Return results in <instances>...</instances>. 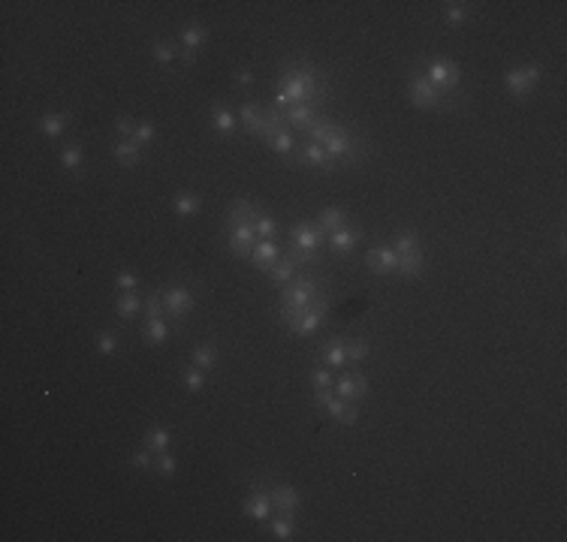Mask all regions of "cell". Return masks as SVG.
<instances>
[{
	"instance_id": "c3c4849f",
	"label": "cell",
	"mask_w": 567,
	"mask_h": 542,
	"mask_svg": "<svg viewBox=\"0 0 567 542\" xmlns=\"http://www.w3.org/2000/svg\"><path fill=\"white\" fill-rule=\"evenodd\" d=\"M335 422H341L344 428H353V425L359 422V404H357V401H347L344 410L335 416Z\"/></svg>"
},
{
	"instance_id": "e0dca14e",
	"label": "cell",
	"mask_w": 567,
	"mask_h": 542,
	"mask_svg": "<svg viewBox=\"0 0 567 542\" xmlns=\"http://www.w3.org/2000/svg\"><path fill=\"white\" fill-rule=\"evenodd\" d=\"M112 157H115L121 166L133 169V166H139L142 160H145V151H142L136 142H130V139H121V142L112 145Z\"/></svg>"
},
{
	"instance_id": "52a82bcc",
	"label": "cell",
	"mask_w": 567,
	"mask_h": 542,
	"mask_svg": "<svg viewBox=\"0 0 567 542\" xmlns=\"http://www.w3.org/2000/svg\"><path fill=\"white\" fill-rule=\"evenodd\" d=\"M459 75H462V70H459V64H453V60H435L432 66H429V73H426V79L432 82V85L441 90L444 97L450 100V90H456L459 88Z\"/></svg>"
},
{
	"instance_id": "6da1fadb",
	"label": "cell",
	"mask_w": 567,
	"mask_h": 542,
	"mask_svg": "<svg viewBox=\"0 0 567 542\" xmlns=\"http://www.w3.org/2000/svg\"><path fill=\"white\" fill-rule=\"evenodd\" d=\"M326 90L329 85L314 73V66H287L281 73V79H278V94L272 100V106L281 112L293 109V106H305V103L320 106L326 100Z\"/></svg>"
},
{
	"instance_id": "9c48e42d",
	"label": "cell",
	"mask_w": 567,
	"mask_h": 542,
	"mask_svg": "<svg viewBox=\"0 0 567 542\" xmlns=\"http://www.w3.org/2000/svg\"><path fill=\"white\" fill-rule=\"evenodd\" d=\"M323 151L329 154V160H341V163H357V145H353V136L350 130L341 127L335 136H329L326 142H323Z\"/></svg>"
},
{
	"instance_id": "e575fe53",
	"label": "cell",
	"mask_w": 567,
	"mask_h": 542,
	"mask_svg": "<svg viewBox=\"0 0 567 542\" xmlns=\"http://www.w3.org/2000/svg\"><path fill=\"white\" fill-rule=\"evenodd\" d=\"M60 166L70 172H75L82 166V145L79 142H67L64 148H60Z\"/></svg>"
},
{
	"instance_id": "b9f144b4",
	"label": "cell",
	"mask_w": 567,
	"mask_h": 542,
	"mask_svg": "<svg viewBox=\"0 0 567 542\" xmlns=\"http://www.w3.org/2000/svg\"><path fill=\"white\" fill-rule=\"evenodd\" d=\"M420 247V238L413 232H398L396 235V241H392V250H396L398 256L402 254H411V250H417Z\"/></svg>"
},
{
	"instance_id": "f907efd6",
	"label": "cell",
	"mask_w": 567,
	"mask_h": 542,
	"mask_svg": "<svg viewBox=\"0 0 567 542\" xmlns=\"http://www.w3.org/2000/svg\"><path fill=\"white\" fill-rule=\"evenodd\" d=\"M332 383H335V377H332V368H326V365H320V368L311 371V386L314 389H332Z\"/></svg>"
},
{
	"instance_id": "277c9868",
	"label": "cell",
	"mask_w": 567,
	"mask_h": 542,
	"mask_svg": "<svg viewBox=\"0 0 567 542\" xmlns=\"http://www.w3.org/2000/svg\"><path fill=\"white\" fill-rule=\"evenodd\" d=\"M326 238H329V232L317 223V220H299V223L293 226L290 244H296L299 250H305L308 256H314L317 262H320V250H323V244H326Z\"/></svg>"
},
{
	"instance_id": "5b68a950",
	"label": "cell",
	"mask_w": 567,
	"mask_h": 542,
	"mask_svg": "<svg viewBox=\"0 0 567 542\" xmlns=\"http://www.w3.org/2000/svg\"><path fill=\"white\" fill-rule=\"evenodd\" d=\"M326 314H329V299L320 293V295H317V299L311 301V308H308V310H302V314H299L296 319H293V323L287 325V328H290L293 334H299V338H308V334H314L317 328L323 325V319H326Z\"/></svg>"
},
{
	"instance_id": "83f0119b",
	"label": "cell",
	"mask_w": 567,
	"mask_h": 542,
	"mask_svg": "<svg viewBox=\"0 0 567 542\" xmlns=\"http://www.w3.org/2000/svg\"><path fill=\"white\" fill-rule=\"evenodd\" d=\"M169 443H172V434L166 431L163 425H154V428H148V431H145V446H148L154 455L169 452Z\"/></svg>"
},
{
	"instance_id": "836d02e7",
	"label": "cell",
	"mask_w": 567,
	"mask_h": 542,
	"mask_svg": "<svg viewBox=\"0 0 567 542\" xmlns=\"http://www.w3.org/2000/svg\"><path fill=\"white\" fill-rule=\"evenodd\" d=\"M181 383H184L187 392H202L206 389V371L202 368H196V365H191V368H184L181 371Z\"/></svg>"
},
{
	"instance_id": "f5cc1de1",
	"label": "cell",
	"mask_w": 567,
	"mask_h": 542,
	"mask_svg": "<svg viewBox=\"0 0 567 542\" xmlns=\"http://www.w3.org/2000/svg\"><path fill=\"white\" fill-rule=\"evenodd\" d=\"M145 317H163V299H160V293L145 295Z\"/></svg>"
},
{
	"instance_id": "1f68e13d",
	"label": "cell",
	"mask_w": 567,
	"mask_h": 542,
	"mask_svg": "<svg viewBox=\"0 0 567 542\" xmlns=\"http://www.w3.org/2000/svg\"><path fill=\"white\" fill-rule=\"evenodd\" d=\"M193 365L202 371H211L217 365V347L215 343H200V347H193Z\"/></svg>"
},
{
	"instance_id": "5bb4252c",
	"label": "cell",
	"mask_w": 567,
	"mask_h": 542,
	"mask_svg": "<svg viewBox=\"0 0 567 542\" xmlns=\"http://www.w3.org/2000/svg\"><path fill=\"white\" fill-rule=\"evenodd\" d=\"M260 217V208L251 202V199H236L230 208V214H226V226H254V220Z\"/></svg>"
},
{
	"instance_id": "7bdbcfd3",
	"label": "cell",
	"mask_w": 567,
	"mask_h": 542,
	"mask_svg": "<svg viewBox=\"0 0 567 542\" xmlns=\"http://www.w3.org/2000/svg\"><path fill=\"white\" fill-rule=\"evenodd\" d=\"M284 256L290 259V262L296 265V269H308V265H314V262H317L314 256H308L305 250H299V247H296V244H287V247H284Z\"/></svg>"
},
{
	"instance_id": "db71d44e",
	"label": "cell",
	"mask_w": 567,
	"mask_h": 542,
	"mask_svg": "<svg viewBox=\"0 0 567 542\" xmlns=\"http://www.w3.org/2000/svg\"><path fill=\"white\" fill-rule=\"evenodd\" d=\"M311 398H314L317 407H323V410H326V404H329L332 398H335V392H332V389H314V395H311Z\"/></svg>"
},
{
	"instance_id": "ba28073f",
	"label": "cell",
	"mask_w": 567,
	"mask_h": 542,
	"mask_svg": "<svg viewBox=\"0 0 567 542\" xmlns=\"http://www.w3.org/2000/svg\"><path fill=\"white\" fill-rule=\"evenodd\" d=\"M160 299H163V314L169 317V319H181V317H187L193 310V293L187 286H169V289H163L160 293Z\"/></svg>"
},
{
	"instance_id": "7dc6e473",
	"label": "cell",
	"mask_w": 567,
	"mask_h": 542,
	"mask_svg": "<svg viewBox=\"0 0 567 542\" xmlns=\"http://www.w3.org/2000/svg\"><path fill=\"white\" fill-rule=\"evenodd\" d=\"M118 347H121V341H118L115 332H100V334H97V349H100L103 356L118 353Z\"/></svg>"
},
{
	"instance_id": "ffe728a7",
	"label": "cell",
	"mask_w": 567,
	"mask_h": 542,
	"mask_svg": "<svg viewBox=\"0 0 567 542\" xmlns=\"http://www.w3.org/2000/svg\"><path fill=\"white\" fill-rule=\"evenodd\" d=\"M241 509H245V515L254 518V521H266V518L275 513V509H272V500H269V491H254Z\"/></svg>"
},
{
	"instance_id": "d6a6232c",
	"label": "cell",
	"mask_w": 567,
	"mask_h": 542,
	"mask_svg": "<svg viewBox=\"0 0 567 542\" xmlns=\"http://www.w3.org/2000/svg\"><path fill=\"white\" fill-rule=\"evenodd\" d=\"M269 142V148L275 151V154H281V157H290L293 154V148H296V142H293V133L290 130H278L275 136H272V139H266Z\"/></svg>"
},
{
	"instance_id": "9f6ffc18",
	"label": "cell",
	"mask_w": 567,
	"mask_h": 542,
	"mask_svg": "<svg viewBox=\"0 0 567 542\" xmlns=\"http://www.w3.org/2000/svg\"><path fill=\"white\" fill-rule=\"evenodd\" d=\"M350 377H353V386H357V398L362 401V398H365V395H368V380L362 377L359 371H357V373H350Z\"/></svg>"
},
{
	"instance_id": "7a4b0ae2",
	"label": "cell",
	"mask_w": 567,
	"mask_h": 542,
	"mask_svg": "<svg viewBox=\"0 0 567 542\" xmlns=\"http://www.w3.org/2000/svg\"><path fill=\"white\" fill-rule=\"evenodd\" d=\"M320 295V286H317V280L314 278H296L293 284H287L284 286V293H281V319H284V325H290L293 319H296L302 310H308L311 308V301Z\"/></svg>"
},
{
	"instance_id": "ee69618b",
	"label": "cell",
	"mask_w": 567,
	"mask_h": 542,
	"mask_svg": "<svg viewBox=\"0 0 567 542\" xmlns=\"http://www.w3.org/2000/svg\"><path fill=\"white\" fill-rule=\"evenodd\" d=\"M151 55H154L157 64H163V66H166V64H172V60L178 58V49H172L169 42H160V40H157L154 45H151Z\"/></svg>"
},
{
	"instance_id": "603a6c76",
	"label": "cell",
	"mask_w": 567,
	"mask_h": 542,
	"mask_svg": "<svg viewBox=\"0 0 567 542\" xmlns=\"http://www.w3.org/2000/svg\"><path fill=\"white\" fill-rule=\"evenodd\" d=\"M139 310H145V299H139V293H121L115 299L118 319H133Z\"/></svg>"
},
{
	"instance_id": "681fc988",
	"label": "cell",
	"mask_w": 567,
	"mask_h": 542,
	"mask_svg": "<svg viewBox=\"0 0 567 542\" xmlns=\"http://www.w3.org/2000/svg\"><path fill=\"white\" fill-rule=\"evenodd\" d=\"M130 464L136 470H154V452L145 446V449H136V452L130 455Z\"/></svg>"
},
{
	"instance_id": "60d3db41",
	"label": "cell",
	"mask_w": 567,
	"mask_h": 542,
	"mask_svg": "<svg viewBox=\"0 0 567 542\" xmlns=\"http://www.w3.org/2000/svg\"><path fill=\"white\" fill-rule=\"evenodd\" d=\"M332 389H335L338 398H344V401H357V404H359V398H357V386H353V377H350V373L338 377L335 383H332Z\"/></svg>"
},
{
	"instance_id": "7c38bea8",
	"label": "cell",
	"mask_w": 567,
	"mask_h": 542,
	"mask_svg": "<svg viewBox=\"0 0 567 542\" xmlns=\"http://www.w3.org/2000/svg\"><path fill=\"white\" fill-rule=\"evenodd\" d=\"M256 241L260 238H256L254 226H232L230 229V250L241 259H251V250H254Z\"/></svg>"
},
{
	"instance_id": "bcb514c9",
	"label": "cell",
	"mask_w": 567,
	"mask_h": 542,
	"mask_svg": "<svg viewBox=\"0 0 567 542\" xmlns=\"http://www.w3.org/2000/svg\"><path fill=\"white\" fill-rule=\"evenodd\" d=\"M151 139H154V124H151V121H136V130H133L130 142H136L139 148H145Z\"/></svg>"
},
{
	"instance_id": "cb8c5ba5",
	"label": "cell",
	"mask_w": 567,
	"mask_h": 542,
	"mask_svg": "<svg viewBox=\"0 0 567 542\" xmlns=\"http://www.w3.org/2000/svg\"><path fill=\"white\" fill-rule=\"evenodd\" d=\"M70 124V112H58V114H43L40 121H36V127H40L43 136H49V139H58L60 133L67 130Z\"/></svg>"
},
{
	"instance_id": "f546056e",
	"label": "cell",
	"mask_w": 567,
	"mask_h": 542,
	"mask_svg": "<svg viewBox=\"0 0 567 542\" xmlns=\"http://www.w3.org/2000/svg\"><path fill=\"white\" fill-rule=\"evenodd\" d=\"M206 36H208V30L202 25H184L181 27V49L196 51L202 42H206Z\"/></svg>"
},
{
	"instance_id": "484cf974",
	"label": "cell",
	"mask_w": 567,
	"mask_h": 542,
	"mask_svg": "<svg viewBox=\"0 0 567 542\" xmlns=\"http://www.w3.org/2000/svg\"><path fill=\"white\" fill-rule=\"evenodd\" d=\"M145 341L151 347H160L169 341V323L163 317H145Z\"/></svg>"
},
{
	"instance_id": "f35d334b",
	"label": "cell",
	"mask_w": 567,
	"mask_h": 542,
	"mask_svg": "<svg viewBox=\"0 0 567 542\" xmlns=\"http://www.w3.org/2000/svg\"><path fill=\"white\" fill-rule=\"evenodd\" d=\"M176 470H178V458L176 455H169V452L154 455V473H157V476L172 479V476H176Z\"/></svg>"
},
{
	"instance_id": "8fae6325",
	"label": "cell",
	"mask_w": 567,
	"mask_h": 542,
	"mask_svg": "<svg viewBox=\"0 0 567 542\" xmlns=\"http://www.w3.org/2000/svg\"><path fill=\"white\" fill-rule=\"evenodd\" d=\"M281 256H284V250H281V244H278L275 238H260V241L254 244V250H251V262H254L263 274H266Z\"/></svg>"
},
{
	"instance_id": "ab89813d",
	"label": "cell",
	"mask_w": 567,
	"mask_h": 542,
	"mask_svg": "<svg viewBox=\"0 0 567 542\" xmlns=\"http://www.w3.org/2000/svg\"><path fill=\"white\" fill-rule=\"evenodd\" d=\"M254 232H256V238H275V235H278L275 217H269V214H263V211H260V217L254 220Z\"/></svg>"
},
{
	"instance_id": "2e32d148",
	"label": "cell",
	"mask_w": 567,
	"mask_h": 542,
	"mask_svg": "<svg viewBox=\"0 0 567 542\" xmlns=\"http://www.w3.org/2000/svg\"><path fill=\"white\" fill-rule=\"evenodd\" d=\"M296 160L305 166H317V169H329V166H335V160H329V154L323 151V145L317 142H305L302 148L296 151Z\"/></svg>"
},
{
	"instance_id": "680465c9",
	"label": "cell",
	"mask_w": 567,
	"mask_h": 542,
	"mask_svg": "<svg viewBox=\"0 0 567 542\" xmlns=\"http://www.w3.org/2000/svg\"><path fill=\"white\" fill-rule=\"evenodd\" d=\"M236 82H239V85H245V88L254 85V73H251V70H239V73H236Z\"/></svg>"
},
{
	"instance_id": "6f0895ef",
	"label": "cell",
	"mask_w": 567,
	"mask_h": 542,
	"mask_svg": "<svg viewBox=\"0 0 567 542\" xmlns=\"http://www.w3.org/2000/svg\"><path fill=\"white\" fill-rule=\"evenodd\" d=\"M344 404H347V401H344V398H338V395H335V398H332V401L326 404V413H329L332 419H335V416L344 410Z\"/></svg>"
},
{
	"instance_id": "d6986e66",
	"label": "cell",
	"mask_w": 567,
	"mask_h": 542,
	"mask_svg": "<svg viewBox=\"0 0 567 542\" xmlns=\"http://www.w3.org/2000/svg\"><path fill=\"white\" fill-rule=\"evenodd\" d=\"M320 358H323V365H326V368H332V371L344 368V365H347V349H344V341H341V338H329V341H323Z\"/></svg>"
},
{
	"instance_id": "44dd1931",
	"label": "cell",
	"mask_w": 567,
	"mask_h": 542,
	"mask_svg": "<svg viewBox=\"0 0 567 542\" xmlns=\"http://www.w3.org/2000/svg\"><path fill=\"white\" fill-rule=\"evenodd\" d=\"M208 121H211V130H217L221 136H232V133H236V127H239V118L230 109H224L221 103L211 106V118Z\"/></svg>"
},
{
	"instance_id": "4dcf8cb0",
	"label": "cell",
	"mask_w": 567,
	"mask_h": 542,
	"mask_svg": "<svg viewBox=\"0 0 567 542\" xmlns=\"http://www.w3.org/2000/svg\"><path fill=\"white\" fill-rule=\"evenodd\" d=\"M338 130H341V124H335V121H332V118H317V121H314V127L308 130V136H311V139H308V142L323 145V142L329 139V136H335Z\"/></svg>"
},
{
	"instance_id": "11a10c76",
	"label": "cell",
	"mask_w": 567,
	"mask_h": 542,
	"mask_svg": "<svg viewBox=\"0 0 567 542\" xmlns=\"http://www.w3.org/2000/svg\"><path fill=\"white\" fill-rule=\"evenodd\" d=\"M115 130L124 139H133V130H136V121H130V118H118L115 121Z\"/></svg>"
},
{
	"instance_id": "4316f807",
	"label": "cell",
	"mask_w": 567,
	"mask_h": 542,
	"mask_svg": "<svg viewBox=\"0 0 567 542\" xmlns=\"http://www.w3.org/2000/svg\"><path fill=\"white\" fill-rule=\"evenodd\" d=\"M172 205H176V214L181 217H193V214H200V196L193 193V190H178L176 193V199H172Z\"/></svg>"
},
{
	"instance_id": "f6af8a7d",
	"label": "cell",
	"mask_w": 567,
	"mask_h": 542,
	"mask_svg": "<svg viewBox=\"0 0 567 542\" xmlns=\"http://www.w3.org/2000/svg\"><path fill=\"white\" fill-rule=\"evenodd\" d=\"M293 515H278L275 521H272V537L275 539H293V521H290Z\"/></svg>"
},
{
	"instance_id": "3957f363",
	"label": "cell",
	"mask_w": 567,
	"mask_h": 542,
	"mask_svg": "<svg viewBox=\"0 0 567 542\" xmlns=\"http://www.w3.org/2000/svg\"><path fill=\"white\" fill-rule=\"evenodd\" d=\"M407 88H411V103L417 106V109H453L447 97L426 79V73H413Z\"/></svg>"
},
{
	"instance_id": "4fadbf2b",
	"label": "cell",
	"mask_w": 567,
	"mask_h": 542,
	"mask_svg": "<svg viewBox=\"0 0 567 542\" xmlns=\"http://www.w3.org/2000/svg\"><path fill=\"white\" fill-rule=\"evenodd\" d=\"M362 241V229H353V226H344V229H338V232H332L326 244H329V250L332 254H338V256H344V254H350L353 247Z\"/></svg>"
},
{
	"instance_id": "8992f818",
	"label": "cell",
	"mask_w": 567,
	"mask_h": 542,
	"mask_svg": "<svg viewBox=\"0 0 567 542\" xmlns=\"http://www.w3.org/2000/svg\"><path fill=\"white\" fill-rule=\"evenodd\" d=\"M543 79V70H540V64H528V66H516V70H510L507 75H504V85H507V90L513 97H525V94H531L534 85Z\"/></svg>"
},
{
	"instance_id": "30bf717a",
	"label": "cell",
	"mask_w": 567,
	"mask_h": 542,
	"mask_svg": "<svg viewBox=\"0 0 567 542\" xmlns=\"http://www.w3.org/2000/svg\"><path fill=\"white\" fill-rule=\"evenodd\" d=\"M269 500H272V509L281 515H296V509L302 506V497L293 485H272Z\"/></svg>"
},
{
	"instance_id": "d4e9b609",
	"label": "cell",
	"mask_w": 567,
	"mask_h": 542,
	"mask_svg": "<svg viewBox=\"0 0 567 542\" xmlns=\"http://www.w3.org/2000/svg\"><path fill=\"white\" fill-rule=\"evenodd\" d=\"M296 271H299L296 265H293L287 256H281V259H278V262L266 271V278L272 280V284H278V286H287V284H293V280H296Z\"/></svg>"
},
{
	"instance_id": "816d5d0a",
	"label": "cell",
	"mask_w": 567,
	"mask_h": 542,
	"mask_svg": "<svg viewBox=\"0 0 567 542\" xmlns=\"http://www.w3.org/2000/svg\"><path fill=\"white\" fill-rule=\"evenodd\" d=\"M115 286L121 293H136V289H139V278H136L133 271H121L115 278Z\"/></svg>"
},
{
	"instance_id": "7402d4cb",
	"label": "cell",
	"mask_w": 567,
	"mask_h": 542,
	"mask_svg": "<svg viewBox=\"0 0 567 542\" xmlns=\"http://www.w3.org/2000/svg\"><path fill=\"white\" fill-rule=\"evenodd\" d=\"M422 265H426V254H422V247L411 250V254H402L398 256V274L402 278H420L422 274Z\"/></svg>"
},
{
	"instance_id": "8d00e7d4",
	"label": "cell",
	"mask_w": 567,
	"mask_h": 542,
	"mask_svg": "<svg viewBox=\"0 0 567 542\" xmlns=\"http://www.w3.org/2000/svg\"><path fill=\"white\" fill-rule=\"evenodd\" d=\"M344 349H347V362H365L368 358V353H372V349H368V341L365 338H350V341H344Z\"/></svg>"
},
{
	"instance_id": "f1b7e54d",
	"label": "cell",
	"mask_w": 567,
	"mask_h": 542,
	"mask_svg": "<svg viewBox=\"0 0 567 542\" xmlns=\"http://www.w3.org/2000/svg\"><path fill=\"white\" fill-rule=\"evenodd\" d=\"M317 223L332 235V232H338V229H344L350 220H347V211H341V208H323L320 217H317Z\"/></svg>"
},
{
	"instance_id": "91938a15",
	"label": "cell",
	"mask_w": 567,
	"mask_h": 542,
	"mask_svg": "<svg viewBox=\"0 0 567 542\" xmlns=\"http://www.w3.org/2000/svg\"><path fill=\"white\" fill-rule=\"evenodd\" d=\"M178 60H181L184 66H193V64H196V55H193V51H187V49H178Z\"/></svg>"
},
{
	"instance_id": "74e56055",
	"label": "cell",
	"mask_w": 567,
	"mask_h": 542,
	"mask_svg": "<svg viewBox=\"0 0 567 542\" xmlns=\"http://www.w3.org/2000/svg\"><path fill=\"white\" fill-rule=\"evenodd\" d=\"M377 259H381V274L398 271V254L392 250V244H377Z\"/></svg>"
},
{
	"instance_id": "d590c367",
	"label": "cell",
	"mask_w": 567,
	"mask_h": 542,
	"mask_svg": "<svg viewBox=\"0 0 567 542\" xmlns=\"http://www.w3.org/2000/svg\"><path fill=\"white\" fill-rule=\"evenodd\" d=\"M468 10H471V3H444V21H447L450 27H459L468 21Z\"/></svg>"
},
{
	"instance_id": "9a60e30c",
	"label": "cell",
	"mask_w": 567,
	"mask_h": 542,
	"mask_svg": "<svg viewBox=\"0 0 567 542\" xmlns=\"http://www.w3.org/2000/svg\"><path fill=\"white\" fill-rule=\"evenodd\" d=\"M320 118V114H317V109L311 103H305V106H293V109H287L284 112V124L287 127H296V130H311L314 127V121Z\"/></svg>"
},
{
	"instance_id": "ac0fdd59",
	"label": "cell",
	"mask_w": 567,
	"mask_h": 542,
	"mask_svg": "<svg viewBox=\"0 0 567 542\" xmlns=\"http://www.w3.org/2000/svg\"><path fill=\"white\" fill-rule=\"evenodd\" d=\"M239 124L245 127L251 136H263V127H266V112H260V106H256V103H241Z\"/></svg>"
}]
</instances>
